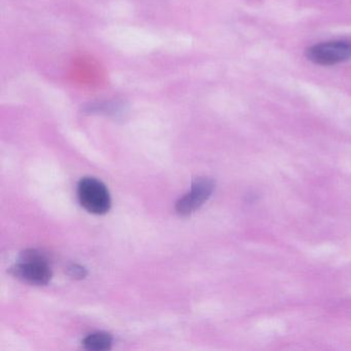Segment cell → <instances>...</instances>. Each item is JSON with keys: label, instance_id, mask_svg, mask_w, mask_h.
<instances>
[{"label": "cell", "instance_id": "6da1fadb", "mask_svg": "<svg viewBox=\"0 0 351 351\" xmlns=\"http://www.w3.org/2000/svg\"><path fill=\"white\" fill-rule=\"evenodd\" d=\"M11 273L20 280L32 285H47L52 278L48 258L40 250L22 252L19 262L11 268Z\"/></svg>", "mask_w": 351, "mask_h": 351}, {"label": "cell", "instance_id": "7a4b0ae2", "mask_svg": "<svg viewBox=\"0 0 351 351\" xmlns=\"http://www.w3.org/2000/svg\"><path fill=\"white\" fill-rule=\"evenodd\" d=\"M82 206L94 215H106L112 206V199L106 184L94 178H84L77 186Z\"/></svg>", "mask_w": 351, "mask_h": 351}, {"label": "cell", "instance_id": "3957f363", "mask_svg": "<svg viewBox=\"0 0 351 351\" xmlns=\"http://www.w3.org/2000/svg\"><path fill=\"white\" fill-rule=\"evenodd\" d=\"M306 58L320 66H332L351 60V40H332L309 47Z\"/></svg>", "mask_w": 351, "mask_h": 351}, {"label": "cell", "instance_id": "277c9868", "mask_svg": "<svg viewBox=\"0 0 351 351\" xmlns=\"http://www.w3.org/2000/svg\"><path fill=\"white\" fill-rule=\"evenodd\" d=\"M215 188V182L210 178H196L193 182L190 192L176 202V213L182 217L192 215L210 198Z\"/></svg>", "mask_w": 351, "mask_h": 351}, {"label": "cell", "instance_id": "5b68a950", "mask_svg": "<svg viewBox=\"0 0 351 351\" xmlns=\"http://www.w3.org/2000/svg\"><path fill=\"white\" fill-rule=\"evenodd\" d=\"M83 345L88 350H110L112 345V336L106 332H93L84 339Z\"/></svg>", "mask_w": 351, "mask_h": 351}, {"label": "cell", "instance_id": "8992f818", "mask_svg": "<svg viewBox=\"0 0 351 351\" xmlns=\"http://www.w3.org/2000/svg\"><path fill=\"white\" fill-rule=\"evenodd\" d=\"M122 110V106L117 102H102L93 104L88 106L87 110L91 112H106V114H118Z\"/></svg>", "mask_w": 351, "mask_h": 351}, {"label": "cell", "instance_id": "52a82bcc", "mask_svg": "<svg viewBox=\"0 0 351 351\" xmlns=\"http://www.w3.org/2000/svg\"><path fill=\"white\" fill-rule=\"evenodd\" d=\"M67 274L75 279H84L88 275L87 269L81 265L73 264L67 268Z\"/></svg>", "mask_w": 351, "mask_h": 351}]
</instances>
